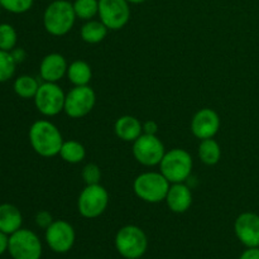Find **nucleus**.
Masks as SVG:
<instances>
[{
  "label": "nucleus",
  "mask_w": 259,
  "mask_h": 259,
  "mask_svg": "<svg viewBox=\"0 0 259 259\" xmlns=\"http://www.w3.org/2000/svg\"><path fill=\"white\" fill-rule=\"evenodd\" d=\"M164 201H166L167 207H168L172 212L184 214V212H186L192 205L191 189H190L185 182L171 184Z\"/></svg>",
  "instance_id": "obj_16"
},
{
  "label": "nucleus",
  "mask_w": 259,
  "mask_h": 259,
  "mask_svg": "<svg viewBox=\"0 0 259 259\" xmlns=\"http://www.w3.org/2000/svg\"><path fill=\"white\" fill-rule=\"evenodd\" d=\"M23 215L15 205L0 204V232L12 235L22 228Z\"/></svg>",
  "instance_id": "obj_18"
},
{
  "label": "nucleus",
  "mask_w": 259,
  "mask_h": 259,
  "mask_svg": "<svg viewBox=\"0 0 259 259\" xmlns=\"http://www.w3.org/2000/svg\"><path fill=\"white\" fill-rule=\"evenodd\" d=\"M15 68H17V63L12 53L0 50V83L7 82L10 78H13Z\"/></svg>",
  "instance_id": "obj_26"
},
{
  "label": "nucleus",
  "mask_w": 259,
  "mask_h": 259,
  "mask_svg": "<svg viewBox=\"0 0 259 259\" xmlns=\"http://www.w3.org/2000/svg\"><path fill=\"white\" fill-rule=\"evenodd\" d=\"M81 176L86 185H98L101 180V169L96 163H88L82 168Z\"/></svg>",
  "instance_id": "obj_28"
},
{
  "label": "nucleus",
  "mask_w": 259,
  "mask_h": 259,
  "mask_svg": "<svg viewBox=\"0 0 259 259\" xmlns=\"http://www.w3.org/2000/svg\"><path fill=\"white\" fill-rule=\"evenodd\" d=\"M158 132V124L154 120H147L143 123V133L151 134V136H157Z\"/></svg>",
  "instance_id": "obj_30"
},
{
  "label": "nucleus",
  "mask_w": 259,
  "mask_h": 259,
  "mask_svg": "<svg viewBox=\"0 0 259 259\" xmlns=\"http://www.w3.org/2000/svg\"><path fill=\"white\" fill-rule=\"evenodd\" d=\"M115 248L123 258L139 259L148 249V238L137 225H125L115 235Z\"/></svg>",
  "instance_id": "obj_5"
},
{
  "label": "nucleus",
  "mask_w": 259,
  "mask_h": 259,
  "mask_svg": "<svg viewBox=\"0 0 259 259\" xmlns=\"http://www.w3.org/2000/svg\"><path fill=\"white\" fill-rule=\"evenodd\" d=\"M76 17L73 4L68 0H53L43 13V27L53 37L66 35L75 25Z\"/></svg>",
  "instance_id": "obj_2"
},
{
  "label": "nucleus",
  "mask_w": 259,
  "mask_h": 259,
  "mask_svg": "<svg viewBox=\"0 0 259 259\" xmlns=\"http://www.w3.org/2000/svg\"><path fill=\"white\" fill-rule=\"evenodd\" d=\"M126 0H99V18L109 30H120L131 19V7Z\"/></svg>",
  "instance_id": "obj_11"
},
{
  "label": "nucleus",
  "mask_w": 259,
  "mask_h": 259,
  "mask_svg": "<svg viewBox=\"0 0 259 259\" xmlns=\"http://www.w3.org/2000/svg\"><path fill=\"white\" fill-rule=\"evenodd\" d=\"M108 27L104 24L101 20H88L85 24L81 27L80 35L82 38L83 42L89 43V45H98V43L103 42L108 35Z\"/></svg>",
  "instance_id": "obj_20"
},
{
  "label": "nucleus",
  "mask_w": 259,
  "mask_h": 259,
  "mask_svg": "<svg viewBox=\"0 0 259 259\" xmlns=\"http://www.w3.org/2000/svg\"><path fill=\"white\" fill-rule=\"evenodd\" d=\"M171 184L161 172H143L138 175L133 182L134 194L142 201L148 204H158L164 201Z\"/></svg>",
  "instance_id": "obj_3"
},
{
  "label": "nucleus",
  "mask_w": 259,
  "mask_h": 259,
  "mask_svg": "<svg viewBox=\"0 0 259 259\" xmlns=\"http://www.w3.org/2000/svg\"><path fill=\"white\" fill-rule=\"evenodd\" d=\"M45 239L53 252L63 254L72 249L76 240V233L72 225L66 220H55L46 229Z\"/></svg>",
  "instance_id": "obj_12"
},
{
  "label": "nucleus",
  "mask_w": 259,
  "mask_h": 259,
  "mask_svg": "<svg viewBox=\"0 0 259 259\" xmlns=\"http://www.w3.org/2000/svg\"><path fill=\"white\" fill-rule=\"evenodd\" d=\"M8 247H9V235L0 232V255L8 252Z\"/></svg>",
  "instance_id": "obj_33"
},
{
  "label": "nucleus",
  "mask_w": 259,
  "mask_h": 259,
  "mask_svg": "<svg viewBox=\"0 0 259 259\" xmlns=\"http://www.w3.org/2000/svg\"><path fill=\"white\" fill-rule=\"evenodd\" d=\"M194 161L186 149L174 148L166 152L159 163V172L169 184L186 182L191 177Z\"/></svg>",
  "instance_id": "obj_4"
},
{
  "label": "nucleus",
  "mask_w": 259,
  "mask_h": 259,
  "mask_svg": "<svg viewBox=\"0 0 259 259\" xmlns=\"http://www.w3.org/2000/svg\"><path fill=\"white\" fill-rule=\"evenodd\" d=\"M220 129V118L210 108L200 109L191 119V132L197 139L214 138Z\"/></svg>",
  "instance_id": "obj_14"
},
{
  "label": "nucleus",
  "mask_w": 259,
  "mask_h": 259,
  "mask_svg": "<svg viewBox=\"0 0 259 259\" xmlns=\"http://www.w3.org/2000/svg\"><path fill=\"white\" fill-rule=\"evenodd\" d=\"M164 153H166L164 144L157 136L143 133L133 142V156L142 166H159Z\"/></svg>",
  "instance_id": "obj_10"
},
{
  "label": "nucleus",
  "mask_w": 259,
  "mask_h": 259,
  "mask_svg": "<svg viewBox=\"0 0 259 259\" xmlns=\"http://www.w3.org/2000/svg\"><path fill=\"white\" fill-rule=\"evenodd\" d=\"M53 222H55V220H53L52 215H51V212L47 211V210H42V211H38L37 214H35V224L39 228H42V229H47Z\"/></svg>",
  "instance_id": "obj_29"
},
{
  "label": "nucleus",
  "mask_w": 259,
  "mask_h": 259,
  "mask_svg": "<svg viewBox=\"0 0 259 259\" xmlns=\"http://www.w3.org/2000/svg\"><path fill=\"white\" fill-rule=\"evenodd\" d=\"M28 138L33 151L45 158L58 156L63 144L60 129L46 119H39L30 125Z\"/></svg>",
  "instance_id": "obj_1"
},
{
  "label": "nucleus",
  "mask_w": 259,
  "mask_h": 259,
  "mask_svg": "<svg viewBox=\"0 0 259 259\" xmlns=\"http://www.w3.org/2000/svg\"><path fill=\"white\" fill-rule=\"evenodd\" d=\"M66 94L57 82L40 83L34 96V105L43 116H56L65 109Z\"/></svg>",
  "instance_id": "obj_8"
},
{
  "label": "nucleus",
  "mask_w": 259,
  "mask_h": 259,
  "mask_svg": "<svg viewBox=\"0 0 259 259\" xmlns=\"http://www.w3.org/2000/svg\"><path fill=\"white\" fill-rule=\"evenodd\" d=\"M126 2H128L129 4H143L147 0H126Z\"/></svg>",
  "instance_id": "obj_34"
},
{
  "label": "nucleus",
  "mask_w": 259,
  "mask_h": 259,
  "mask_svg": "<svg viewBox=\"0 0 259 259\" xmlns=\"http://www.w3.org/2000/svg\"><path fill=\"white\" fill-rule=\"evenodd\" d=\"M114 132L115 136L123 142L133 143L143 134V123H141V120L133 115H123L116 119Z\"/></svg>",
  "instance_id": "obj_17"
},
{
  "label": "nucleus",
  "mask_w": 259,
  "mask_h": 259,
  "mask_svg": "<svg viewBox=\"0 0 259 259\" xmlns=\"http://www.w3.org/2000/svg\"><path fill=\"white\" fill-rule=\"evenodd\" d=\"M2 8L13 14H23L32 9L34 0H0Z\"/></svg>",
  "instance_id": "obj_27"
},
{
  "label": "nucleus",
  "mask_w": 259,
  "mask_h": 259,
  "mask_svg": "<svg viewBox=\"0 0 259 259\" xmlns=\"http://www.w3.org/2000/svg\"><path fill=\"white\" fill-rule=\"evenodd\" d=\"M0 9H3V8H2V3H0Z\"/></svg>",
  "instance_id": "obj_36"
},
{
  "label": "nucleus",
  "mask_w": 259,
  "mask_h": 259,
  "mask_svg": "<svg viewBox=\"0 0 259 259\" xmlns=\"http://www.w3.org/2000/svg\"><path fill=\"white\" fill-rule=\"evenodd\" d=\"M96 104V94L90 86H73L65 99V114L72 119H80L93 111Z\"/></svg>",
  "instance_id": "obj_9"
},
{
  "label": "nucleus",
  "mask_w": 259,
  "mask_h": 259,
  "mask_svg": "<svg viewBox=\"0 0 259 259\" xmlns=\"http://www.w3.org/2000/svg\"><path fill=\"white\" fill-rule=\"evenodd\" d=\"M239 259H259V247L247 248V249L242 253Z\"/></svg>",
  "instance_id": "obj_32"
},
{
  "label": "nucleus",
  "mask_w": 259,
  "mask_h": 259,
  "mask_svg": "<svg viewBox=\"0 0 259 259\" xmlns=\"http://www.w3.org/2000/svg\"><path fill=\"white\" fill-rule=\"evenodd\" d=\"M197 154L202 163L206 166H215L222 158V148L214 138L202 139L199 144Z\"/></svg>",
  "instance_id": "obj_21"
},
{
  "label": "nucleus",
  "mask_w": 259,
  "mask_h": 259,
  "mask_svg": "<svg viewBox=\"0 0 259 259\" xmlns=\"http://www.w3.org/2000/svg\"><path fill=\"white\" fill-rule=\"evenodd\" d=\"M18 34L15 28L9 23H0V50L10 52L17 47Z\"/></svg>",
  "instance_id": "obj_25"
},
{
  "label": "nucleus",
  "mask_w": 259,
  "mask_h": 259,
  "mask_svg": "<svg viewBox=\"0 0 259 259\" xmlns=\"http://www.w3.org/2000/svg\"><path fill=\"white\" fill-rule=\"evenodd\" d=\"M8 252L13 259H40L43 247L34 232L20 228L9 235Z\"/></svg>",
  "instance_id": "obj_7"
},
{
  "label": "nucleus",
  "mask_w": 259,
  "mask_h": 259,
  "mask_svg": "<svg viewBox=\"0 0 259 259\" xmlns=\"http://www.w3.org/2000/svg\"><path fill=\"white\" fill-rule=\"evenodd\" d=\"M234 232L238 240L247 248L259 247V215L255 212H242L235 219Z\"/></svg>",
  "instance_id": "obj_13"
},
{
  "label": "nucleus",
  "mask_w": 259,
  "mask_h": 259,
  "mask_svg": "<svg viewBox=\"0 0 259 259\" xmlns=\"http://www.w3.org/2000/svg\"><path fill=\"white\" fill-rule=\"evenodd\" d=\"M68 63L60 53L45 56L39 63V76L45 82H58L67 73Z\"/></svg>",
  "instance_id": "obj_15"
},
{
  "label": "nucleus",
  "mask_w": 259,
  "mask_h": 259,
  "mask_svg": "<svg viewBox=\"0 0 259 259\" xmlns=\"http://www.w3.org/2000/svg\"><path fill=\"white\" fill-rule=\"evenodd\" d=\"M10 53H12L13 58H14V61H15V63H17V65L24 62L25 57H27V52H25L23 48H19V47H15L14 50L10 51Z\"/></svg>",
  "instance_id": "obj_31"
},
{
  "label": "nucleus",
  "mask_w": 259,
  "mask_h": 259,
  "mask_svg": "<svg viewBox=\"0 0 259 259\" xmlns=\"http://www.w3.org/2000/svg\"><path fill=\"white\" fill-rule=\"evenodd\" d=\"M72 4L76 17L86 22L99 14V0H75Z\"/></svg>",
  "instance_id": "obj_24"
},
{
  "label": "nucleus",
  "mask_w": 259,
  "mask_h": 259,
  "mask_svg": "<svg viewBox=\"0 0 259 259\" xmlns=\"http://www.w3.org/2000/svg\"><path fill=\"white\" fill-rule=\"evenodd\" d=\"M124 259H136V258H124Z\"/></svg>",
  "instance_id": "obj_35"
},
{
  "label": "nucleus",
  "mask_w": 259,
  "mask_h": 259,
  "mask_svg": "<svg viewBox=\"0 0 259 259\" xmlns=\"http://www.w3.org/2000/svg\"><path fill=\"white\" fill-rule=\"evenodd\" d=\"M109 205L108 190L100 184L86 185L77 199V210L85 219H96L105 212Z\"/></svg>",
  "instance_id": "obj_6"
},
{
  "label": "nucleus",
  "mask_w": 259,
  "mask_h": 259,
  "mask_svg": "<svg viewBox=\"0 0 259 259\" xmlns=\"http://www.w3.org/2000/svg\"><path fill=\"white\" fill-rule=\"evenodd\" d=\"M40 83L38 82L37 78L30 75H22L15 78L13 83L14 93L22 99H34L37 94L38 88Z\"/></svg>",
  "instance_id": "obj_23"
},
{
  "label": "nucleus",
  "mask_w": 259,
  "mask_h": 259,
  "mask_svg": "<svg viewBox=\"0 0 259 259\" xmlns=\"http://www.w3.org/2000/svg\"><path fill=\"white\" fill-rule=\"evenodd\" d=\"M66 76L73 86H86L93 78V70L86 61L76 60L68 65Z\"/></svg>",
  "instance_id": "obj_19"
},
{
  "label": "nucleus",
  "mask_w": 259,
  "mask_h": 259,
  "mask_svg": "<svg viewBox=\"0 0 259 259\" xmlns=\"http://www.w3.org/2000/svg\"><path fill=\"white\" fill-rule=\"evenodd\" d=\"M58 156L70 164H77L82 162L86 157V149L82 143L75 141V139H70V141H63L62 147Z\"/></svg>",
  "instance_id": "obj_22"
}]
</instances>
